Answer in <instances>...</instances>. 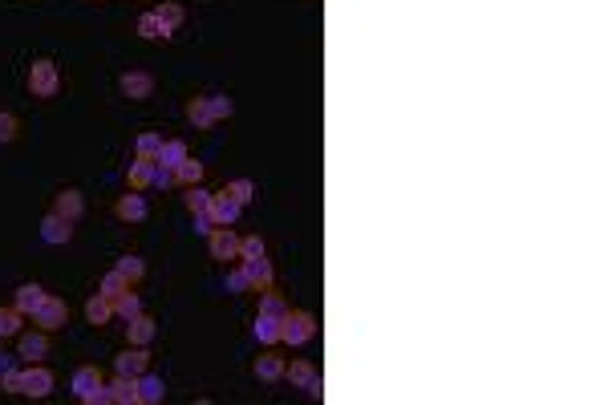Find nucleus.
Wrapping results in <instances>:
<instances>
[{
	"mask_svg": "<svg viewBox=\"0 0 608 405\" xmlns=\"http://www.w3.org/2000/svg\"><path fill=\"white\" fill-rule=\"evenodd\" d=\"M73 393H77L85 405H106L110 401V389L101 385L98 369H77L73 373Z\"/></svg>",
	"mask_w": 608,
	"mask_h": 405,
	"instance_id": "1",
	"label": "nucleus"
},
{
	"mask_svg": "<svg viewBox=\"0 0 608 405\" xmlns=\"http://www.w3.org/2000/svg\"><path fill=\"white\" fill-rule=\"evenodd\" d=\"M313 332L316 320L309 312H284L280 316V340H288V344H304V340H313Z\"/></svg>",
	"mask_w": 608,
	"mask_h": 405,
	"instance_id": "2",
	"label": "nucleus"
},
{
	"mask_svg": "<svg viewBox=\"0 0 608 405\" xmlns=\"http://www.w3.org/2000/svg\"><path fill=\"white\" fill-rule=\"evenodd\" d=\"M66 316H69V312H66V304H61V300H53V296H45V300L37 304V312H33V320L41 324L45 332H53V328H61V324H66Z\"/></svg>",
	"mask_w": 608,
	"mask_h": 405,
	"instance_id": "3",
	"label": "nucleus"
},
{
	"mask_svg": "<svg viewBox=\"0 0 608 405\" xmlns=\"http://www.w3.org/2000/svg\"><path fill=\"white\" fill-rule=\"evenodd\" d=\"M207 215H211V223L231 227L235 219H240V203H235L228 191H223V194H211V211H207Z\"/></svg>",
	"mask_w": 608,
	"mask_h": 405,
	"instance_id": "4",
	"label": "nucleus"
},
{
	"mask_svg": "<svg viewBox=\"0 0 608 405\" xmlns=\"http://www.w3.org/2000/svg\"><path fill=\"white\" fill-rule=\"evenodd\" d=\"M53 389V373L49 369H25L20 373V393H29V397H45Z\"/></svg>",
	"mask_w": 608,
	"mask_h": 405,
	"instance_id": "5",
	"label": "nucleus"
},
{
	"mask_svg": "<svg viewBox=\"0 0 608 405\" xmlns=\"http://www.w3.org/2000/svg\"><path fill=\"white\" fill-rule=\"evenodd\" d=\"M69 235H73V227H69L66 215H45V223H41V239L45 243H69Z\"/></svg>",
	"mask_w": 608,
	"mask_h": 405,
	"instance_id": "6",
	"label": "nucleus"
},
{
	"mask_svg": "<svg viewBox=\"0 0 608 405\" xmlns=\"http://www.w3.org/2000/svg\"><path fill=\"white\" fill-rule=\"evenodd\" d=\"M284 377H288L292 385L309 389V393H325V389H321V377H316V369H313V365H304V361H296L292 369H284Z\"/></svg>",
	"mask_w": 608,
	"mask_h": 405,
	"instance_id": "7",
	"label": "nucleus"
},
{
	"mask_svg": "<svg viewBox=\"0 0 608 405\" xmlns=\"http://www.w3.org/2000/svg\"><path fill=\"white\" fill-rule=\"evenodd\" d=\"M134 385H138V401H163V393H166V385H163V377H154V373H138L134 377Z\"/></svg>",
	"mask_w": 608,
	"mask_h": 405,
	"instance_id": "8",
	"label": "nucleus"
},
{
	"mask_svg": "<svg viewBox=\"0 0 608 405\" xmlns=\"http://www.w3.org/2000/svg\"><path fill=\"white\" fill-rule=\"evenodd\" d=\"M211 256L215 259H235L240 256V239L231 235V227H219L211 235Z\"/></svg>",
	"mask_w": 608,
	"mask_h": 405,
	"instance_id": "9",
	"label": "nucleus"
},
{
	"mask_svg": "<svg viewBox=\"0 0 608 405\" xmlns=\"http://www.w3.org/2000/svg\"><path fill=\"white\" fill-rule=\"evenodd\" d=\"M147 365H150V356L142 353V349H134V353H122V356L114 361L118 377H138V373H147Z\"/></svg>",
	"mask_w": 608,
	"mask_h": 405,
	"instance_id": "10",
	"label": "nucleus"
},
{
	"mask_svg": "<svg viewBox=\"0 0 608 405\" xmlns=\"http://www.w3.org/2000/svg\"><path fill=\"white\" fill-rule=\"evenodd\" d=\"M252 337L260 340V344H272V340H280V316H272V312H260V316H256V324H252Z\"/></svg>",
	"mask_w": 608,
	"mask_h": 405,
	"instance_id": "11",
	"label": "nucleus"
},
{
	"mask_svg": "<svg viewBox=\"0 0 608 405\" xmlns=\"http://www.w3.org/2000/svg\"><path fill=\"white\" fill-rule=\"evenodd\" d=\"M49 353V340H45V332H25L20 337V361H41V356Z\"/></svg>",
	"mask_w": 608,
	"mask_h": 405,
	"instance_id": "12",
	"label": "nucleus"
},
{
	"mask_svg": "<svg viewBox=\"0 0 608 405\" xmlns=\"http://www.w3.org/2000/svg\"><path fill=\"white\" fill-rule=\"evenodd\" d=\"M29 81H33L37 94H45V97L57 89V73H53V65H49V61H37V65H33V77H29Z\"/></svg>",
	"mask_w": 608,
	"mask_h": 405,
	"instance_id": "13",
	"label": "nucleus"
},
{
	"mask_svg": "<svg viewBox=\"0 0 608 405\" xmlns=\"http://www.w3.org/2000/svg\"><path fill=\"white\" fill-rule=\"evenodd\" d=\"M150 89H154V77H150V73H126V77H122V94L126 97H150Z\"/></svg>",
	"mask_w": 608,
	"mask_h": 405,
	"instance_id": "14",
	"label": "nucleus"
},
{
	"mask_svg": "<svg viewBox=\"0 0 608 405\" xmlns=\"http://www.w3.org/2000/svg\"><path fill=\"white\" fill-rule=\"evenodd\" d=\"M182 158H187V146H182L179 138H175V142H163V146H159V154H154V162L166 166V170H175Z\"/></svg>",
	"mask_w": 608,
	"mask_h": 405,
	"instance_id": "15",
	"label": "nucleus"
},
{
	"mask_svg": "<svg viewBox=\"0 0 608 405\" xmlns=\"http://www.w3.org/2000/svg\"><path fill=\"white\" fill-rule=\"evenodd\" d=\"M41 300H45V288H41V284H20L17 288V312H37Z\"/></svg>",
	"mask_w": 608,
	"mask_h": 405,
	"instance_id": "16",
	"label": "nucleus"
},
{
	"mask_svg": "<svg viewBox=\"0 0 608 405\" xmlns=\"http://www.w3.org/2000/svg\"><path fill=\"white\" fill-rule=\"evenodd\" d=\"M126 332H130V340H134V344H150V340H154V320H147V316L138 312V316H130V324H126Z\"/></svg>",
	"mask_w": 608,
	"mask_h": 405,
	"instance_id": "17",
	"label": "nucleus"
},
{
	"mask_svg": "<svg viewBox=\"0 0 608 405\" xmlns=\"http://www.w3.org/2000/svg\"><path fill=\"white\" fill-rule=\"evenodd\" d=\"M118 215H122V219H142V215H147V199H142V194H122V199H118Z\"/></svg>",
	"mask_w": 608,
	"mask_h": 405,
	"instance_id": "18",
	"label": "nucleus"
},
{
	"mask_svg": "<svg viewBox=\"0 0 608 405\" xmlns=\"http://www.w3.org/2000/svg\"><path fill=\"white\" fill-rule=\"evenodd\" d=\"M110 389V401H138V385H134V377H118Z\"/></svg>",
	"mask_w": 608,
	"mask_h": 405,
	"instance_id": "19",
	"label": "nucleus"
},
{
	"mask_svg": "<svg viewBox=\"0 0 608 405\" xmlns=\"http://www.w3.org/2000/svg\"><path fill=\"white\" fill-rule=\"evenodd\" d=\"M187 207L195 211V215H207L211 211V191H203V187H187Z\"/></svg>",
	"mask_w": 608,
	"mask_h": 405,
	"instance_id": "20",
	"label": "nucleus"
},
{
	"mask_svg": "<svg viewBox=\"0 0 608 405\" xmlns=\"http://www.w3.org/2000/svg\"><path fill=\"white\" fill-rule=\"evenodd\" d=\"M57 215H66L69 223H73V219L82 215V194H77V191H66L61 199H57Z\"/></svg>",
	"mask_w": 608,
	"mask_h": 405,
	"instance_id": "21",
	"label": "nucleus"
},
{
	"mask_svg": "<svg viewBox=\"0 0 608 405\" xmlns=\"http://www.w3.org/2000/svg\"><path fill=\"white\" fill-rule=\"evenodd\" d=\"M110 312H114V308H110V300H106V296H94V300L85 304V316H89V324H106V320H110Z\"/></svg>",
	"mask_w": 608,
	"mask_h": 405,
	"instance_id": "22",
	"label": "nucleus"
},
{
	"mask_svg": "<svg viewBox=\"0 0 608 405\" xmlns=\"http://www.w3.org/2000/svg\"><path fill=\"white\" fill-rule=\"evenodd\" d=\"M256 377H263V381L284 377V361H280V356H260V361H256Z\"/></svg>",
	"mask_w": 608,
	"mask_h": 405,
	"instance_id": "23",
	"label": "nucleus"
},
{
	"mask_svg": "<svg viewBox=\"0 0 608 405\" xmlns=\"http://www.w3.org/2000/svg\"><path fill=\"white\" fill-rule=\"evenodd\" d=\"M244 272L252 275V284H256V280H260V284H268V280H272V268H268V259H263V256L244 259Z\"/></svg>",
	"mask_w": 608,
	"mask_h": 405,
	"instance_id": "24",
	"label": "nucleus"
},
{
	"mask_svg": "<svg viewBox=\"0 0 608 405\" xmlns=\"http://www.w3.org/2000/svg\"><path fill=\"white\" fill-rule=\"evenodd\" d=\"M154 16H159V25H163L166 37H170V29H179V25H182V8H179V4H163Z\"/></svg>",
	"mask_w": 608,
	"mask_h": 405,
	"instance_id": "25",
	"label": "nucleus"
},
{
	"mask_svg": "<svg viewBox=\"0 0 608 405\" xmlns=\"http://www.w3.org/2000/svg\"><path fill=\"white\" fill-rule=\"evenodd\" d=\"M126 284H130V280H126V275H122V272L114 268V272H106V275H101V296H110V300H114L118 292H126Z\"/></svg>",
	"mask_w": 608,
	"mask_h": 405,
	"instance_id": "26",
	"label": "nucleus"
},
{
	"mask_svg": "<svg viewBox=\"0 0 608 405\" xmlns=\"http://www.w3.org/2000/svg\"><path fill=\"white\" fill-rule=\"evenodd\" d=\"M114 308H118V316H126V320L142 312V304H138V296H130V292H118V296H114Z\"/></svg>",
	"mask_w": 608,
	"mask_h": 405,
	"instance_id": "27",
	"label": "nucleus"
},
{
	"mask_svg": "<svg viewBox=\"0 0 608 405\" xmlns=\"http://www.w3.org/2000/svg\"><path fill=\"white\" fill-rule=\"evenodd\" d=\"M175 178H182L187 187H195L199 178H203V166H199V162H191V158H182L179 166H175Z\"/></svg>",
	"mask_w": 608,
	"mask_h": 405,
	"instance_id": "28",
	"label": "nucleus"
},
{
	"mask_svg": "<svg viewBox=\"0 0 608 405\" xmlns=\"http://www.w3.org/2000/svg\"><path fill=\"white\" fill-rule=\"evenodd\" d=\"M118 272L126 275V280H138V275L147 272V263H142L138 256H122V259H118Z\"/></svg>",
	"mask_w": 608,
	"mask_h": 405,
	"instance_id": "29",
	"label": "nucleus"
},
{
	"mask_svg": "<svg viewBox=\"0 0 608 405\" xmlns=\"http://www.w3.org/2000/svg\"><path fill=\"white\" fill-rule=\"evenodd\" d=\"M159 146H163L159 134H138V154H142V158H154V154H159Z\"/></svg>",
	"mask_w": 608,
	"mask_h": 405,
	"instance_id": "30",
	"label": "nucleus"
},
{
	"mask_svg": "<svg viewBox=\"0 0 608 405\" xmlns=\"http://www.w3.org/2000/svg\"><path fill=\"white\" fill-rule=\"evenodd\" d=\"M231 199H235V203H240V207H244V203H247V199H252V194H256V187H252V182H247V178H235V182H231Z\"/></svg>",
	"mask_w": 608,
	"mask_h": 405,
	"instance_id": "31",
	"label": "nucleus"
},
{
	"mask_svg": "<svg viewBox=\"0 0 608 405\" xmlns=\"http://www.w3.org/2000/svg\"><path fill=\"white\" fill-rule=\"evenodd\" d=\"M138 32H142V37H166V32H163V25H159V16H154V13L138 16Z\"/></svg>",
	"mask_w": 608,
	"mask_h": 405,
	"instance_id": "32",
	"label": "nucleus"
},
{
	"mask_svg": "<svg viewBox=\"0 0 608 405\" xmlns=\"http://www.w3.org/2000/svg\"><path fill=\"white\" fill-rule=\"evenodd\" d=\"M150 175H154V158H147V162H134V166H130V178L138 182V187H147V182H150Z\"/></svg>",
	"mask_w": 608,
	"mask_h": 405,
	"instance_id": "33",
	"label": "nucleus"
},
{
	"mask_svg": "<svg viewBox=\"0 0 608 405\" xmlns=\"http://www.w3.org/2000/svg\"><path fill=\"white\" fill-rule=\"evenodd\" d=\"M20 332V316L17 312H0V337H17Z\"/></svg>",
	"mask_w": 608,
	"mask_h": 405,
	"instance_id": "34",
	"label": "nucleus"
},
{
	"mask_svg": "<svg viewBox=\"0 0 608 405\" xmlns=\"http://www.w3.org/2000/svg\"><path fill=\"white\" fill-rule=\"evenodd\" d=\"M228 288L231 292H247L252 288V275H247L244 268H235V272H228Z\"/></svg>",
	"mask_w": 608,
	"mask_h": 405,
	"instance_id": "35",
	"label": "nucleus"
},
{
	"mask_svg": "<svg viewBox=\"0 0 608 405\" xmlns=\"http://www.w3.org/2000/svg\"><path fill=\"white\" fill-rule=\"evenodd\" d=\"M240 256H244V259H252V256H263V243H260V235H247V239H240Z\"/></svg>",
	"mask_w": 608,
	"mask_h": 405,
	"instance_id": "36",
	"label": "nucleus"
},
{
	"mask_svg": "<svg viewBox=\"0 0 608 405\" xmlns=\"http://www.w3.org/2000/svg\"><path fill=\"white\" fill-rule=\"evenodd\" d=\"M17 138V122H13V113H0V142H13Z\"/></svg>",
	"mask_w": 608,
	"mask_h": 405,
	"instance_id": "37",
	"label": "nucleus"
},
{
	"mask_svg": "<svg viewBox=\"0 0 608 405\" xmlns=\"http://www.w3.org/2000/svg\"><path fill=\"white\" fill-rule=\"evenodd\" d=\"M260 312H272V316H284L288 308H284V300H280V296H263V300H260Z\"/></svg>",
	"mask_w": 608,
	"mask_h": 405,
	"instance_id": "38",
	"label": "nucleus"
},
{
	"mask_svg": "<svg viewBox=\"0 0 608 405\" xmlns=\"http://www.w3.org/2000/svg\"><path fill=\"white\" fill-rule=\"evenodd\" d=\"M170 178H175V170H166V166H159V162H154V175H150V187H170Z\"/></svg>",
	"mask_w": 608,
	"mask_h": 405,
	"instance_id": "39",
	"label": "nucleus"
},
{
	"mask_svg": "<svg viewBox=\"0 0 608 405\" xmlns=\"http://www.w3.org/2000/svg\"><path fill=\"white\" fill-rule=\"evenodd\" d=\"M0 389H8V393H20V369L0 373Z\"/></svg>",
	"mask_w": 608,
	"mask_h": 405,
	"instance_id": "40",
	"label": "nucleus"
},
{
	"mask_svg": "<svg viewBox=\"0 0 608 405\" xmlns=\"http://www.w3.org/2000/svg\"><path fill=\"white\" fill-rule=\"evenodd\" d=\"M207 113H211V118H223V113H231V101L228 97H211V101H207Z\"/></svg>",
	"mask_w": 608,
	"mask_h": 405,
	"instance_id": "41",
	"label": "nucleus"
},
{
	"mask_svg": "<svg viewBox=\"0 0 608 405\" xmlns=\"http://www.w3.org/2000/svg\"><path fill=\"white\" fill-rule=\"evenodd\" d=\"M191 118H195L199 126H207V122H211V113H207V106H203V101H199V106H191Z\"/></svg>",
	"mask_w": 608,
	"mask_h": 405,
	"instance_id": "42",
	"label": "nucleus"
},
{
	"mask_svg": "<svg viewBox=\"0 0 608 405\" xmlns=\"http://www.w3.org/2000/svg\"><path fill=\"white\" fill-rule=\"evenodd\" d=\"M195 235H211V215H195Z\"/></svg>",
	"mask_w": 608,
	"mask_h": 405,
	"instance_id": "43",
	"label": "nucleus"
},
{
	"mask_svg": "<svg viewBox=\"0 0 608 405\" xmlns=\"http://www.w3.org/2000/svg\"><path fill=\"white\" fill-rule=\"evenodd\" d=\"M20 365V356H8V353H0V373H13Z\"/></svg>",
	"mask_w": 608,
	"mask_h": 405,
	"instance_id": "44",
	"label": "nucleus"
}]
</instances>
